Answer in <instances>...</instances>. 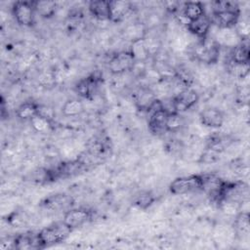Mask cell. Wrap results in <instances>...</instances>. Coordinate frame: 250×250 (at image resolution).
<instances>
[{"label": "cell", "mask_w": 250, "mask_h": 250, "mask_svg": "<svg viewBox=\"0 0 250 250\" xmlns=\"http://www.w3.org/2000/svg\"><path fill=\"white\" fill-rule=\"evenodd\" d=\"M132 9V4L128 1H109V21L120 22Z\"/></svg>", "instance_id": "obj_13"}, {"label": "cell", "mask_w": 250, "mask_h": 250, "mask_svg": "<svg viewBox=\"0 0 250 250\" xmlns=\"http://www.w3.org/2000/svg\"><path fill=\"white\" fill-rule=\"evenodd\" d=\"M26 221H27L26 215L23 212H21L19 210L17 211L15 210L14 212H12L7 216V222L13 227L20 228L22 225H25Z\"/></svg>", "instance_id": "obj_30"}, {"label": "cell", "mask_w": 250, "mask_h": 250, "mask_svg": "<svg viewBox=\"0 0 250 250\" xmlns=\"http://www.w3.org/2000/svg\"><path fill=\"white\" fill-rule=\"evenodd\" d=\"M38 115L45 117L49 120H53L54 121V117H55V112L54 109L46 104H38Z\"/></svg>", "instance_id": "obj_33"}, {"label": "cell", "mask_w": 250, "mask_h": 250, "mask_svg": "<svg viewBox=\"0 0 250 250\" xmlns=\"http://www.w3.org/2000/svg\"><path fill=\"white\" fill-rule=\"evenodd\" d=\"M215 40L220 46H226L233 48L239 42V37L235 32L234 28H219Z\"/></svg>", "instance_id": "obj_16"}, {"label": "cell", "mask_w": 250, "mask_h": 250, "mask_svg": "<svg viewBox=\"0 0 250 250\" xmlns=\"http://www.w3.org/2000/svg\"><path fill=\"white\" fill-rule=\"evenodd\" d=\"M176 112H184L197 104L199 101V95L192 89H186L183 92L172 97Z\"/></svg>", "instance_id": "obj_9"}, {"label": "cell", "mask_w": 250, "mask_h": 250, "mask_svg": "<svg viewBox=\"0 0 250 250\" xmlns=\"http://www.w3.org/2000/svg\"><path fill=\"white\" fill-rule=\"evenodd\" d=\"M73 198L67 193H54L42 199L40 206L48 212H60L68 210L73 205Z\"/></svg>", "instance_id": "obj_7"}, {"label": "cell", "mask_w": 250, "mask_h": 250, "mask_svg": "<svg viewBox=\"0 0 250 250\" xmlns=\"http://www.w3.org/2000/svg\"><path fill=\"white\" fill-rule=\"evenodd\" d=\"M156 99L155 94L148 90V89H144L141 91V93L138 95L136 104L138 105V107L141 110H146L148 108V106L150 105V104Z\"/></svg>", "instance_id": "obj_27"}, {"label": "cell", "mask_w": 250, "mask_h": 250, "mask_svg": "<svg viewBox=\"0 0 250 250\" xmlns=\"http://www.w3.org/2000/svg\"><path fill=\"white\" fill-rule=\"evenodd\" d=\"M35 12L44 19L52 18L57 11V3L51 0H40L34 3Z\"/></svg>", "instance_id": "obj_21"}, {"label": "cell", "mask_w": 250, "mask_h": 250, "mask_svg": "<svg viewBox=\"0 0 250 250\" xmlns=\"http://www.w3.org/2000/svg\"><path fill=\"white\" fill-rule=\"evenodd\" d=\"M200 123L207 128L217 129L223 126L225 122V114L216 107H206L199 113Z\"/></svg>", "instance_id": "obj_10"}, {"label": "cell", "mask_w": 250, "mask_h": 250, "mask_svg": "<svg viewBox=\"0 0 250 250\" xmlns=\"http://www.w3.org/2000/svg\"><path fill=\"white\" fill-rule=\"evenodd\" d=\"M146 25L141 22H135L133 24H130L124 29V37L127 40H130L131 42L146 38Z\"/></svg>", "instance_id": "obj_22"}, {"label": "cell", "mask_w": 250, "mask_h": 250, "mask_svg": "<svg viewBox=\"0 0 250 250\" xmlns=\"http://www.w3.org/2000/svg\"><path fill=\"white\" fill-rule=\"evenodd\" d=\"M83 111H84V104L78 99L67 100L62 107V112L64 116H70V117L77 116V115H80Z\"/></svg>", "instance_id": "obj_23"}, {"label": "cell", "mask_w": 250, "mask_h": 250, "mask_svg": "<svg viewBox=\"0 0 250 250\" xmlns=\"http://www.w3.org/2000/svg\"><path fill=\"white\" fill-rule=\"evenodd\" d=\"M230 70H232L233 75H235L239 78H245L249 73V63L239 64V63L232 62Z\"/></svg>", "instance_id": "obj_32"}, {"label": "cell", "mask_w": 250, "mask_h": 250, "mask_svg": "<svg viewBox=\"0 0 250 250\" xmlns=\"http://www.w3.org/2000/svg\"><path fill=\"white\" fill-rule=\"evenodd\" d=\"M240 19V9L236 3L232 2V4L222 11L213 13L212 22L216 23V25L222 28H234Z\"/></svg>", "instance_id": "obj_4"}, {"label": "cell", "mask_w": 250, "mask_h": 250, "mask_svg": "<svg viewBox=\"0 0 250 250\" xmlns=\"http://www.w3.org/2000/svg\"><path fill=\"white\" fill-rule=\"evenodd\" d=\"M185 125V118L179 112L169 113L166 122L167 132H177Z\"/></svg>", "instance_id": "obj_28"}, {"label": "cell", "mask_w": 250, "mask_h": 250, "mask_svg": "<svg viewBox=\"0 0 250 250\" xmlns=\"http://www.w3.org/2000/svg\"><path fill=\"white\" fill-rule=\"evenodd\" d=\"M169 113L164 110H158L149 115L148 119V130L155 136L162 135L166 131V122Z\"/></svg>", "instance_id": "obj_14"}, {"label": "cell", "mask_w": 250, "mask_h": 250, "mask_svg": "<svg viewBox=\"0 0 250 250\" xmlns=\"http://www.w3.org/2000/svg\"><path fill=\"white\" fill-rule=\"evenodd\" d=\"M99 84V77L95 74H91L81 80H79L75 86L76 93L85 99H91L96 93Z\"/></svg>", "instance_id": "obj_12"}, {"label": "cell", "mask_w": 250, "mask_h": 250, "mask_svg": "<svg viewBox=\"0 0 250 250\" xmlns=\"http://www.w3.org/2000/svg\"><path fill=\"white\" fill-rule=\"evenodd\" d=\"M130 52L136 62H145L150 55L145 38L132 42Z\"/></svg>", "instance_id": "obj_19"}, {"label": "cell", "mask_w": 250, "mask_h": 250, "mask_svg": "<svg viewBox=\"0 0 250 250\" xmlns=\"http://www.w3.org/2000/svg\"><path fill=\"white\" fill-rule=\"evenodd\" d=\"M221 153H218L210 148L205 147V150L200 154L198 162L204 163V164H212L220 160Z\"/></svg>", "instance_id": "obj_31"}, {"label": "cell", "mask_w": 250, "mask_h": 250, "mask_svg": "<svg viewBox=\"0 0 250 250\" xmlns=\"http://www.w3.org/2000/svg\"><path fill=\"white\" fill-rule=\"evenodd\" d=\"M155 200L156 197L151 191L145 190L136 195V197L133 200V204L141 210H146L148 207H150L155 202Z\"/></svg>", "instance_id": "obj_26"}, {"label": "cell", "mask_w": 250, "mask_h": 250, "mask_svg": "<svg viewBox=\"0 0 250 250\" xmlns=\"http://www.w3.org/2000/svg\"><path fill=\"white\" fill-rule=\"evenodd\" d=\"M169 190L175 195H184L202 190V176L201 174H194L178 177L169 185Z\"/></svg>", "instance_id": "obj_2"}, {"label": "cell", "mask_w": 250, "mask_h": 250, "mask_svg": "<svg viewBox=\"0 0 250 250\" xmlns=\"http://www.w3.org/2000/svg\"><path fill=\"white\" fill-rule=\"evenodd\" d=\"M211 25H212L211 18L206 14H204L203 16L199 17L196 20L188 21L186 24L188 31L192 35L198 37L199 39H204L205 37H207L210 31Z\"/></svg>", "instance_id": "obj_11"}, {"label": "cell", "mask_w": 250, "mask_h": 250, "mask_svg": "<svg viewBox=\"0 0 250 250\" xmlns=\"http://www.w3.org/2000/svg\"><path fill=\"white\" fill-rule=\"evenodd\" d=\"M38 104L35 102H24L21 104L17 109L16 114L20 119L22 120H31L38 113Z\"/></svg>", "instance_id": "obj_20"}, {"label": "cell", "mask_w": 250, "mask_h": 250, "mask_svg": "<svg viewBox=\"0 0 250 250\" xmlns=\"http://www.w3.org/2000/svg\"><path fill=\"white\" fill-rule=\"evenodd\" d=\"M70 232L71 229L62 221L61 223H56L43 228L37 233V237L41 248H45L64 241Z\"/></svg>", "instance_id": "obj_1"}, {"label": "cell", "mask_w": 250, "mask_h": 250, "mask_svg": "<svg viewBox=\"0 0 250 250\" xmlns=\"http://www.w3.org/2000/svg\"><path fill=\"white\" fill-rule=\"evenodd\" d=\"M182 14L183 17L188 20V21H190L203 16L205 14V9L202 3L190 1L184 4Z\"/></svg>", "instance_id": "obj_17"}, {"label": "cell", "mask_w": 250, "mask_h": 250, "mask_svg": "<svg viewBox=\"0 0 250 250\" xmlns=\"http://www.w3.org/2000/svg\"><path fill=\"white\" fill-rule=\"evenodd\" d=\"M196 48L193 51V56L199 62L213 64L216 63L220 57L221 46L215 40V38L201 39V41L195 46Z\"/></svg>", "instance_id": "obj_3"}, {"label": "cell", "mask_w": 250, "mask_h": 250, "mask_svg": "<svg viewBox=\"0 0 250 250\" xmlns=\"http://www.w3.org/2000/svg\"><path fill=\"white\" fill-rule=\"evenodd\" d=\"M35 1H17L12 7V13L18 23L23 26H31L34 23Z\"/></svg>", "instance_id": "obj_5"}, {"label": "cell", "mask_w": 250, "mask_h": 250, "mask_svg": "<svg viewBox=\"0 0 250 250\" xmlns=\"http://www.w3.org/2000/svg\"><path fill=\"white\" fill-rule=\"evenodd\" d=\"M231 62L234 63H249L250 61V50L247 43L240 42L235 45L230 52Z\"/></svg>", "instance_id": "obj_18"}, {"label": "cell", "mask_w": 250, "mask_h": 250, "mask_svg": "<svg viewBox=\"0 0 250 250\" xmlns=\"http://www.w3.org/2000/svg\"><path fill=\"white\" fill-rule=\"evenodd\" d=\"M93 218V211L85 207L72 208L65 211L63 215L62 222L68 227L71 230L78 229L90 222Z\"/></svg>", "instance_id": "obj_8"}, {"label": "cell", "mask_w": 250, "mask_h": 250, "mask_svg": "<svg viewBox=\"0 0 250 250\" xmlns=\"http://www.w3.org/2000/svg\"><path fill=\"white\" fill-rule=\"evenodd\" d=\"M233 229L238 234L247 235L250 230V217L248 212H239L233 221Z\"/></svg>", "instance_id": "obj_24"}, {"label": "cell", "mask_w": 250, "mask_h": 250, "mask_svg": "<svg viewBox=\"0 0 250 250\" xmlns=\"http://www.w3.org/2000/svg\"><path fill=\"white\" fill-rule=\"evenodd\" d=\"M91 15L99 21H109V1L93 0L88 4Z\"/></svg>", "instance_id": "obj_15"}, {"label": "cell", "mask_w": 250, "mask_h": 250, "mask_svg": "<svg viewBox=\"0 0 250 250\" xmlns=\"http://www.w3.org/2000/svg\"><path fill=\"white\" fill-rule=\"evenodd\" d=\"M53 120H49L45 117H42L40 115H35L33 118L30 120L31 127L33 128L34 131L40 134H48L53 131L54 126H53Z\"/></svg>", "instance_id": "obj_25"}, {"label": "cell", "mask_w": 250, "mask_h": 250, "mask_svg": "<svg viewBox=\"0 0 250 250\" xmlns=\"http://www.w3.org/2000/svg\"><path fill=\"white\" fill-rule=\"evenodd\" d=\"M229 169L232 173H234L237 176L245 177L249 173V167L248 164L240 157L235 158L230 161L229 163Z\"/></svg>", "instance_id": "obj_29"}, {"label": "cell", "mask_w": 250, "mask_h": 250, "mask_svg": "<svg viewBox=\"0 0 250 250\" xmlns=\"http://www.w3.org/2000/svg\"><path fill=\"white\" fill-rule=\"evenodd\" d=\"M136 62L130 51L118 52L111 56L108 61V69L112 74L121 75L128 70H132Z\"/></svg>", "instance_id": "obj_6"}]
</instances>
